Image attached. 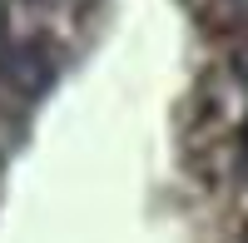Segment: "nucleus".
<instances>
[{
    "label": "nucleus",
    "mask_w": 248,
    "mask_h": 243,
    "mask_svg": "<svg viewBox=\"0 0 248 243\" xmlns=\"http://www.w3.org/2000/svg\"><path fill=\"white\" fill-rule=\"evenodd\" d=\"M0 75H5V85L15 94H45L55 85V55L45 40H15V45H5V55H0Z\"/></svg>",
    "instance_id": "f257e3e1"
},
{
    "label": "nucleus",
    "mask_w": 248,
    "mask_h": 243,
    "mask_svg": "<svg viewBox=\"0 0 248 243\" xmlns=\"http://www.w3.org/2000/svg\"><path fill=\"white\" fill-rule=\"evenodd\" d=\"M233 5H238V10H243V15H248V0H233Z\"/></svg>",
    "instance_id": "f03ea898"
},
{
    "label": "nucleus",
    "mask_w": 248,
    "mask_h": 243,
    "mask_svg": "<svg viewBox=\"0 0 248 243\" xmlns=\"http://www.w3.org/2000/svg\"><path fill=\"white\" fill-rule=\"evenodd\" d=\"M243 144H248V129H243Z\"/></svg>",
    "instance_id": "7ed1b4c3"
}]
</instances>
